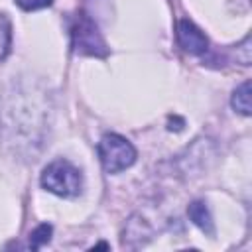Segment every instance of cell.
<instances>
[{
	"mask_svg": "<svg viewBox=\"0 0 252 252\" xmlns=\"http://www.w3.org/2000/svg\"><path fill=\"white\" fill-rule=\"evenodd\" d=\"M39 183L45 191L57 197H77L83 191V173L67 159H55L43 167Z\"/></svg>",
	"mask_w": 252,
	"mask_h": 252,
	"instance_id": "6da1fadb",
	"label": "cell"
},
{
	"mask_svg": "<svg viewBox=\"0 0 252 252\" xmlns=\"http://www.w3.org/2000/svg\"><path fill=\"white\" fill-rule=\"evenodd\" d=\"M69 32H71V47L77 55H87V57H106L108 55V45L98 30V26L85 12L75 14Z\"/></svg>",
	"mask_w": 252,
	"mask_h": 252,
	"instance_id": "7a4b0ae2",
	"label": "cell"
},
{
	"mask_svg": "<svg viewBox=\"0 0 252 252\" xmlns=\"http://www.w3.org/2000/svg\"><path fill=\"white\" fill-rule=\"evenodd\" d=\"M98 158L106 173H120L136 161L138 152L130 140L110 132V134H104L98 142Z\"/></svg>",
	"mask_w": 252,
	"mask_h": 252,
	"instance_id": "3957f363",
	"label": "cell"
},
{
	"mask_svg": "<svg viewBox=\"0 0 252 252\" xmlns=\"http://www.w3.org/2000/svg\"><path fill=\"white\" fill-rule=\"evenodd\" d=\"M177 41L183 47V51H187L189 55H203L209 49L207 35L189 20L177 22Z\"/></svg>",
	"mask_w": 252,
	"mask_h": 252,
	"instance_id": "277c9868",
	"label": "cell"
},
{
	"mask_svg": "<svg viewBox=\"0 0 252 252\" xmlns=\"http://www.w3.org/2000/svg\"><path fill=\"white\" fill-rule=\"evenodd\" d=\"M187 215L189 219L193 220V224H197L203 232L207 234H213L215 226H213V217L209 213V207L203 203V201H193L189 207H187Z\"/></svg>",
	"mask_w": 252,
	"mask_h": 252,
	"instance_id": "5b68a950",
	"label": "cell"
},
{
	"mask_svg": "<svg viewBox=\"0 0 252 252\" xmlns=\"http://www.w3.org/2000/svg\"><path fill=\"white\" fill-rule=\"evenodd\" d=\"M230 104L242 116H250V81H244L242 85H238L234 89L232 98H230Z\"/></svg>",
	"mask_w": 252,
	"mask_h": 252,
	"instance_id": "8992f818",
	"label": "cell"
},
{
	"mask_svg": "<svg viewBox=\"0 0 252 252\" xmlns=\"http://www.w3.org/2000/svg\"><path fill=\"white\" fill-rule=\"evenodd\" d=\"M10 47H12V22L4 12H0V61L6 59Z\"/></svg>",
	"mask_w": 252,
	"mask_h": 252,
	"instance_id": "52a82bcc",
	"label": "cell"
},
{
	"mask_svg": "<svg viewBox=\"0 0 252 252\" xmlns=\"http://www.w3.org/2000/svg\"><path fill=\"white\" fill-rule=\"evenodd\" d=\"M51 232H53V226L47 224V222L35 226V228L30 232V248H32V250H39L41 246H45V244L51 240Z\"/></svg>",
	"mask_w": 252,
	"mask_h": 252,
	"instance_id": "ba28073f",
	"label": "cell"
},
{
	"mask_svg": "<svg viewBox=\"0 0 252 252\" xmlns=\"http://www.w3.org/2000/svg\"><path fill=\"white\" fill-rule=\"evenodd\" d=\"M22 10L26 12H33V10H41V8H49L53 4V0H14Z\"/></svg>",
	"mask_w": 252,
	"mask_h": 252,
	"instance_id": "9c48e42d",
	"label": "cell"
}]
</instances>
